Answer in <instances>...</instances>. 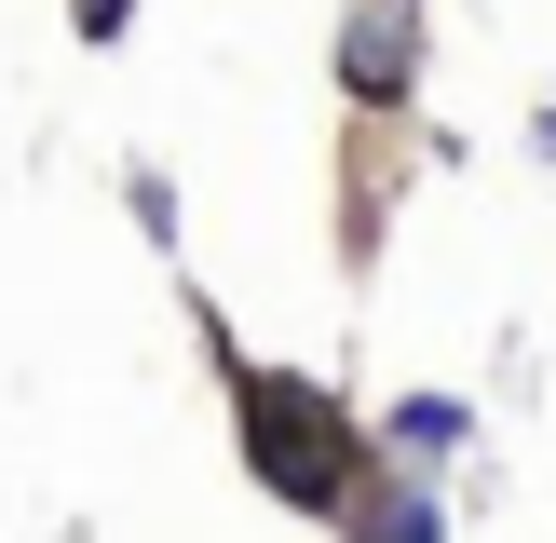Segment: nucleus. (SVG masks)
Segmentation results:
<instances>
[{"mask_svg": "<svg viewBox=\"0 0 556 543\" xmlns=\"http://www.w3.org/2000/svg\"><path fill=\"white\" fill-rule=\"evenodd\" d=\"M244 421H258V476H271V489H299V503H340L353 449H340V421H326L313 394H271V380H244Z\"/></svg>", "mask_w": 556, "mask_h": 543, "instance_id": "nucleus-1", "label": "nucleus"}]
</instances>
